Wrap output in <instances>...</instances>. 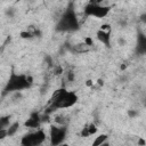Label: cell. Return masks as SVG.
<instances>
[{
    "label": "cell",
    "mask_w": 146,
    "mask_h": 146,
    "mask_svg": "<svg viewBox=\"0 0 146 146\" xmlns=\"http://www.w3.org/2000/svg\"><path fill=\"white\" fill-rule=\"evenodd\" d=\"M83 43H84V44H87L88 47H91L94 42H92V39H91L90 36H86V38H84V41H83Z\"/></svg>",
    "instance_id": "5bb4252c"
},
{
    "label": "cell",
    "mask_w": 146,
    "mask_h": 146,
    "mask_svg": "<svg viewBox=\"0 0 146 146\" xmlns=\"http://www.w3.org/2000/svg\"><path fill=\"white\" fill-rule=\"evenodd\" d=\"M41 122H42V121H41V116H40L38 113H33V114L27 119V121L24 123V125H25L26 128L39 129Z\"/></svg>",
    "instance_id": "52a82bcc"
},
{
    "label": "cell",
    "mask_w": 146,
    "mask_h": 146,
    "mask_svg": "<svg viewBox=\"0 0 146 146\" xmlns=\"http://www.w3.org/2000/svg\"><path fill=\"white\" fill-rule=\"evenodd\" d=\"M10 116L7 115V116H2L0 119V129H7L9 125H10Z\"/></svg>",
    "instance_id": "4fadbf2b"
},
{
    "label": "cell",
    "mask_w": 146,
    "mask_h": 146,
    "mask_svg": "<svg viewBox=\"0 0 146 146\" xmlns=\"http://www.w3.org/2000/svg\"><path fill=\"white\" fill-rule=\"evenodd\" d=\"M78 102V96L73 91H68L66 89H58L52 95L50 100L52 110H60V108H68L72 107Z\"/></svg>",
    "instance_id": "6da1fadb"
},
{
    "label": "cell",
    "mask_w": 146,
    "mask_h": 146,
    "mask_svg": "<svg viewBox=\"0 0 146 146\" xmlns=\"http://www.w3.org/2000/svg\"><path fill=\"white\" fill-rule=\"evenodd\" d=\"M19 129V122H13L8 128H7V132H8V137L14 136Z\"/></svg>",
    "instance_id": "7c38bea8"
},
{
    "label": "cell",
    "mask_w": 146,
    "mask_h": 146,
    "mask_svg": "<svg viewBox=\"0 0 146 146\" xmlns=\"http://www.w3.org/2000/svg\"><path fill=\"white\" fill-rule=\"evenodd\" d=\"M66 127L65 125H51L49 131V140L51 146H59L64 143L66 138Z\"/></svg>",
    "instance_id": "8992f818"
},
{
    "label": "cell",
    "mask_w": 146,
    "mask_h": 146,
    "mask_svg": "<svg viewBox=\"0 0 146 146\" xmlns=\"http://www.w3.org/2000/svg\"><path fill=\"white\" fill-rule=\"evenodd\" d=\"M137 49L139 52L145 54L146 52V35L140 34L138 36V42H137Z\"/></svg>",
    "instance_id": "30bf717a"
},
{
    "label": "cell",
    "mask_w": 146,
    "mask_h": 146,
    "mask_svg": "<svg viewBox=\"0 0 146 146\" xmlns=\"http://www.w3.org/2000/svg\"><path fill=\"white\" fill-rule=\"evenodd\" d=\"M96 132H97V127H96L94 123H89V124H87V125L82 129L81 136H82V137H88V136L95 135Z\"/></svg>",
    "instance_id": "ba28073f"
},
{
    "label": "cell",
    "mask_w": 146,
    "mask_h": 146,
    "mask_svg": "<svg viewBox=\"0 0 146 146\" xmlns=\"http://www.w3.org/2000/svg\"><path fill=\"white\" fill-rule=\"evenodd\" d=\"M110 6H106L104 2L100 1H90L86 5L83 13L86 16L96 17V18H104L110 13Z\"/></svg>",
    "instance_id": "3957f363"
},
{
    "label": "cell",
    "mask_w": 146,
    "mask_h": 146,
    "mask_svg": "<svg viewBox=\"0 0 146 146\" xmlns=\"http://www.w3.org/2000/svg\"><path fill=\"white\" fill-rule=\"evenodd\" d=\"M140 19H141V22L146 23V14H143V15L140 16Z\"/></svg>",
    "instance_id": "2e32d148"
},
{
    "label": "cell",
    "mask_w": 146,
    "mask_h": 146,
    "mask_svg": "<svg viewBox=\"0 0 146 146\" xmlns=\"http://www.w3.org/2000/svg\"><path fill=\"white\" fill-rule=\"evenodd\" d=\"M8 136L7 129H0V139H5Z\"/></svg>",
    "instance_id": "9a60e30c"
},
{
    "label": "cell",
    "mask_w": 146,
    "mask_h": 146,
    "mask_svg": "<svg viewBox=\"0 0 146 146\" xmlns=\"http://www.w3.org/2000/svg\"><path fill=\"white\" fill-rule=\"evenodd\" d=\"M100 146H111V145H110V143H107V141H106V143H104V144H103V145H100Z\"/></svg>",
    "instance_id": "d6986e66"
},
{
    "label": "cell",
    "mask_w": 146,
    "mask_h": 146,
    "mask_svg": "<svg viewBox=\"0 0 146 146\" xmlns=\"http://www.w3.org/2000/svg\"><path fill=\"white\" fill-rule=\"evenodd\" d=\"M46 140V133L42 129H36L33 132H29L27 135H25L22 140L21 144L22 146H41Z\"/></svg>",
    "instance_id": "5b68a950"
},
{
    "label": "cell",
    "mask_w": 146,
    "mask_h": 146,
    "mask_svg": "<svg viewBox=\"0 0 146 146\" xmlns=\"http://www.w3.org/2000/svg\"><path fill=\"white\" fill-rule=\"evenodd\" d=\"M79 27V21L76 18L75 13L72 9H67L64 15L59 18L57 24L58 31H73Z\"/></svg>",
    "instance_id": "277c9868"
},
{
    "label": "cell",
    "mask_w": 146,
    "mask_h": 146,
    "mask_svg": "<svg viewBox=\"0 0 146 146\" xmlns=\"http://www.w3.org/2000/svg\"><path fill=\"white\" fill-rule=\"evenodd\" d=\"M107 138H108V136H107L106 133H100V135H98V136L94 139L91 146H100V145H103L104 143L107 141Z\"/></svg>",
    "instance_id": "8fae6325"
},
{
    "label": "cell",
    "mask_w": 146,
    "mask_h": 146,
    "mask_svg": "<svg viewBox=\"0 0 146 146\" xmlns=\"http://www.w3.org/2000/svg\"><path fill=\"white\" fill-rule=\"evenodd\" d=\"M139 144H140V145H144V144H145V141H144L143 139H140V140H139Z\"/></svg>",
    "instance_id": "ffe728a7"
},
{
    "label": "cell",
    "mask_w": 146,
    "mask_h": 146,
    "mask_svg": "<svg viewBox=\"0 0 146 146\" xmlns=\"http://www.w3.org/2000/svg\"><path fill=\"white\" fill-rule=\"evenodd\" d=\"M86 84H87V86H92V80H88Z\"/></svg>",
    "instance_id": "ac0fdd59"
},
{
    "label": "cell",
    "mask_w": 146,
    "mask_h": 146,
    "mask_svg": "<svg viewBox=\"0 0 146 146\" xmlns=\"http://www.w3.org/2000/svg\"><path fill=\"white\" fill-rule=\"evenodd\" d=\"M32 84V78L26 74H16L11 73L9 76V80L6 84L5 91L6 92H14V91H21L26 88H29Z\"/></svg>",
    "instance_id": "7a4b0ae2"
},
{
    "label": "cell",
    "mask_w": 146,
    "mask_h": 146,
    "mask_svg": "<svg viewBox=\"0 0 146 146\" xmlns=\"http://www.w3.org/2000/svg\"><path fill=\"white\" fill-rule=\"evenodd\" d=\"M130 116H135V115H137V113L136 112H132V111H129V113H128Z\"/></svg>",
    "instance_id": "e0dca14e"
},
{
    "label": "cell",
    "mask_w": 146,
    "mask_h": 146,
    "mask_svg": "<svg viewBox=\"0 0 146 146\" xmlns=\"http://www.w3.org/2000/svg\"><path fill=\"white\" fill-rule=\"evenodd\" d=\"M97 39L105 46H110V32H105V31H102L99 30L97 32Z\"/></svg>",
    "instance_id": "9c48e42d"
}]
</instances>
